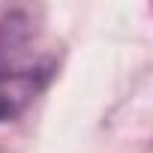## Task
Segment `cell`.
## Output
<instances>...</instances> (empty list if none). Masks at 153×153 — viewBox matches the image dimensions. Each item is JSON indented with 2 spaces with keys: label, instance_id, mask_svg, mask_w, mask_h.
Here are the masks:
<instances>
[{
  "label": "cell",
  "instance_id": "cell-1",
  "mask_svg": "<svg viewBox=\"0 0 153 153\" xmlns=\"http://www.w3.org/2000/svg\"><path fill=\"white\" fill-rule=\"evenodd\" d=\"M36 93V72L0 66V120L15 117Z\"/></svg>",
  "mask_w": 153,
  "mask_h": 153
}]
</instances>
